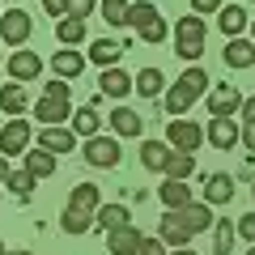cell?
Returning <instances> with one entry per match:
<instances>
[{
  "label": "cell",
  "instance_id": "1",
  "mask_svg": "<svg viewBox=\"0 0 255 255\" xmlns=\"http://www.w3.org/2000/svg\"><path fill=\"white\" fill-rule=\"evenodd\" d=\"M204 94H209V73H204V68H187V73L166 90V98H162V102H166V115H170V119H183V115H187V107H191L196 98H204Z\"/></svg>",
  "mask_w": 255,
  "mask_h": 255
},
{
  "label": "cell",
  "instance_id": "2",
  "mask_svg": "<svg viewBox=\"0 0 255 255\" xmlns=\"http://www.w3.org/2000/svg\"><path fill=\"white\" fill-rule=\"evenodd\" d=\"M204 17L200 13H187V17H179V30H174V55H183V60H200L204 55Z\"/></svg>",
  "mask_w": 255,
  "mask_h": 255
},
{
  "label": "cell",
  "instance_id": "3",
  "mask_svg": "<svg viewBox=\"0 0 255 255\" xmlns=\"http://www.w3.org/2000/svg\"><path fill=\"white\" fill-rule=\"evenodd\" d=\"M128 26H136V34L145 38V43H162L166 38V21H162V13H157L149 0H140V4L128 9Z\"/></svg>",
  "mask_w": 255,
  "mask_h": 255
},
{
  "label": "cell",
  "instance_id": "4",
  "mask_svg": "<svg viewBox=\"0 0 255 255\" xmlns=\"http://www.w3.org/2000/svg\"><path fill=\"white\" fill-rule=\"evenodd\" d=\"M81 157L94 166V170H115L119 157H124V149H119L115 136H102V132H98V136L85 140V153H81Z\"/></svg>",
  "mask_w": 255,
  "mask_h": 255
},
{
  "label": "cell",
  "instance_id": "5",
  "mask_svg": "<svg viewBox=\"0 0 255 255\" xmlns=\"http://www.w3.org/2000/svg\"><path fill=\"white\" fill-rule=\"evenodd\" d=\"M166 145L179 149V153H196L204 145V128H196L191 119H170L166 124Z\"/></svg>",
  "mask_w": 255,
  "mask_h": 255
},
{
  "label": "cell",
  "instance_id": "6",
  "mask_svg": "<svg viewBox=\"0 0 255 255\" xmlns=\"http://www.w3.org/2000/svg\"><path fill=\"white\" fill-rule=\"evenodd\" d=\"M30 30H34V21H30L26 9H9V13H0V38L9 47H21L30 38Z\"/></svg>",
  "mask_w": 255,
  "mask_h": 255
},
{
  "label": "cell",
  "instance_id": "7",
  "mask_svg": "<svg viewBox=\"0 0 255 255\" xmlns=\"http://www.w3.org/2000/svg\"><path fill=\"white\" fill-rule=\"evenodd\" d=\"M234 111H243V94L234 85H213L209 94V119H234Z\"/></svg>",
  "mask_w": 255,
  "mask_h": 255
},
{
  "label": "cell",
  "instance_id": "8",
  "mask_svg": "<svg viewBox=\"0 0 255 255\" xmlns=\"http://www.w3.org/2000/svg\"><path fill=\"white\" fill-rule=\"evenodd\" d=\"M26 145H30V124H26V119H9L4 132H0V153H4V157L26 153Z\"/></svg>",
  "mask_w": 255,
  "mask_h": 255
},
{
  "label": "cell",
  "instance_id": "9",
  "mask_svg": "<svg viewBox=\"0 0 255 255\" xmlns=\"http://www.w3.org/2000/svg\"><path fill=\"white\" fill-rule=\"evenodd\" d=\"M43 73V55L38 51H13L9 55V77L13 81H34Z\"/></svg>",
  "mask_w": 255,
  "mask_h": 255
},
{
  "label": "cell",
  "instance_id": "10",
  "mask_svg": "<svg viewBox=\"0 0 255 255\" xmlns=\"http://www.w3.org/2000/svg\"><path fill=\"white\" fill-rule=\"evenodd\" d=\"M204 140H213L217 149H234L238 140H243V128H238L234 119H213V124L204 128Z\"/></svg>",
  "mask_w": 255,
  "mask_h": 255
},
{
  "label": "cell",
  "instance_id": "11",
  "mask_svg": "<svg viewBox=\"0 0 255 255\" xmlns=\"http://www.w3.org/2000/svg\"><path fill=\"white\" fill-rule=\"evenodd\" d=\"M140 243H145V234H140L132 221H128L124 230H115V234H107V247H111V255H136L140 251Z\"/></svg>",
  "mask_w": 255,
  "mask_h": 255
},
{
  "label": "cell",
  "instance_id": "12",
  "mask_svg": "<svg viewBox=\"0 0 255 255\" xmlns=\"http://www.w3.org/2000/svg\"><path fill=\"white\" fill-rule=\"evenodd\" d=\"M157 238H162V243L170 247V251H179V247H187V243H191V230L179 221V213H170V209H166V217H162V230H157Z\"/></svg>",
  "mask_w": 255,
  "mask_h": 255
},
{
  "label": "cell",
  "instance_id": "13",
  "mask_svg": "<svg viewBox=\"0 0 255 255\" xmlns=\"http://www.w3.org/2000/svg\"><path fill=\"white\" fill-rule=\"evenodd\" d=\"M38 149H47V153H73L77 132H68V128H43L38 132Z\"/></svg>",
  "mask_w": 255,
  "mask_h": 255
},
{
  "label": "cell",
  "instance_id": "14",
  "mask_svg": "<svg viewBox=\"0 0 255 255\" xmlns=\"http://www.w3.org/2000/svg\"><path fill=\"white\" fill-rule=\"evenodd\" d=\"M234 200V174H209L204 179V204H230Z\"/></svg>",
  "mask_w": 255,
  "mask_h": 255
},
{
  "label": "cell",
  "instance_id": "15",
  "mask_svg": "<svg viewBox=\"0 0 255 255\" xmlns=\"http://www.w3.org/2000/svg\"><path fill=\"white\" fill-rule=\"evenodd\" d=\"M68 209L73 213H90V217H98L102 200H98V183H77L73 196H68Z\"/></svg>",
  "mask_w": 255,
  "mask_h": 255
},
{
  "label": "cell",
  "instance_id": "16",
  "mask_svg": "<svg viewBox=\"0 0 255 255\" xmlns=\"http://www.w3.org/2000/svg\"><path fill=\"white\" fill-rule=\"evenodd\" d=\"M170 213H179V221L191 230V234L217 226V221H213V204H187V209H170Z\"/></svg>",
  "mask_w": 255,
  "mask_h": 255
},
{
  "label": "cell",
  "instance_id": "17",
  "mask_svg": "<svg viewBox=\"0 0 255 255\" xmlns=\"http://www.w3.org/2000/svg\"><path fill=\"white\" fill-rule=\"evenodd\" d=\"M34 119H43V128H60L64 119H73V115H68V102L64 98H38L34 102Z\"/></svg>",
  "mask_w": 255,
  "mask_h": 255
},
{
  "label": "cell",
  "instance_id": "18",
  "mask_svg": "<svg viewBox=\"0 0 255 255\" xmlns=\"http://www.w3.org/2000/svg\"><path fill=\"white\" fill-rule=\"evenodd\" d=\"M170 153H174V149L166 145V140H145V145H140V166H145V170H162V174H166Z\"/></svg>",
  "mask_w": 255,
  "mask_h": 255
},
{
  "label": "cell",
  "instance_id": "19",
  "mask_svg": "<svg viewBox=\"0 0 255 255\" xmlns=\"http://www.w3.org/2000/svg\"><path fill=\"white\" fill-rule=\"evenodd\" d=\"M98 90L107 94V98H124V94L132 90V77H128L124 68H102V77H98Z\"/></svg>",
  "mask_w": 255,
  "mask_h": 255
},
{
  "label": "cell",
  "instance_id": "20",
  "mask_svg": "<svg viewBox=\"0 0 255 255\" xmlns=\"http://www.w3.org/2000/svg\"><path fill=\"white\" fill-rule=\"evenodd\" d=\"M124 51H128V47H124V43H115V38H98V43L90 47V60H94V64H102V68H115Z\"/></svg>",
  "mask_w": 255,
  "mask_h": 255
},
{
  "label": "cell",
  "instance_id": "21",
  "mask_svg": "<svg viewBox=\"0 0 255 255\" xmlns=\"http://www.w3.org/2000/svg\"><path fill=\"white\" fill-rule=\"evenodd\" d=\"M217 26L226 30L230 38H238L247 30V9L243 4H221V13H217Z\"/></svg>",
  "mask_w": 255,
  "mask_h": 255
},
{
  "label": "cell",
  "instance_id": "22",
  "mask_svg": "<svg viewBox=\"0 0 255 255\" xmlns=\"http://www.w3.org/2000/svg\"><path fill=\"white\" fill-rule=\"evenodd\" d=\"M51 68H55V77H81L85 73V55L81 51H55Z\"/></svg>",
  "mask_w": 255,
  "mask_h": 255
},
{
  "label": "cell",
  "instance_id": "23",
  "mask_svg": "<svg viewBox=\"0 0 255 255\" xmlns=\"http://www.w3.org/2000/svg\"><path fill=\"white\" fill-rule=\"evenodd\" d=\"M162 85H166L162 68H140V73H136V81H132V90H136L140 98H157V94H162Z\"/></svg>",
  "mask_w": 255,
  "mask_h": 255
},
{
  "label": "cell",
  "instance_id": "24",
  "mask_svg": "<svg viewBox=\"0 0 255 255\" xmlns=\"http://www.w3.org/2000/svg\"><path fill=\"white\" fill-rule=\"evenodd\" d=\"M162 204H166V209H187V204H191V187L183 179H166L162 183Z\"/></svg>",
  "mask_w": 255,
  "mask_h": 255
},
{
  "label": "cell",
  "instance_id": "25",
  "mask_svg": "<svg viewBox=\"0 0 255 255\" xmlns=\"http://www.w3.org/2000/svg\"><path fill=\"white\" fill-rule=\"evenodd\" d=\"M94 221H98L102 234H115V230H124V226H128V209H124V204H102Z\"/></svg>",
  "mask_w": 255,
  "mask_h": 255
},
{
  "label": "cell",
  "instance_id": "26",
  "mask_svg": "<svg viewBox=\"0 0 255 255\" xmlns=\"http://www.w3.org/2000/svg\"><path fill=\"white\" fill-rule=\"evenodd\" d=\"M111 128H115L119 136H140V128H145V124H140V115H136V111L115 107V111H111Z\"/></svg>",
  "mask_w": 255,
  "mask_h": 255
},
{
  "label": "cell",
  "instance_id": "27",
  "mask_svg": "<svg viewBox=\"0 0 255 255\" xmlns=\"http://www.w3.org/2000/svg\"><path fill=\"white\" fill-rule=\"evenodd\" d=\"M251 60H255V47L247 38H230L226 43V64L230 68H251Z\"/></svg>",
  "mask_w": 255,
  "mask_h": 255
},
{
  "label": "cell",
  "instance_id": "28",
  "mask_svg": "<svg viewBox=\"0 0 255 255\" xmlns=\"http://www.w3.org/2000/svg\"><path fill=\"white\" fill-rule=\"evenodd\" d=\"M0 111L9 119H17L21 111H26V90H21V85H0Z\"/></svg>",
  "mask_w": 255,
  "mask_h": 255
},
{
  "label": "cell",
  "instance_id": "29",
  "mask_svg": "<svg viewBox=\"0 0 255 255\" xmlns=\"http://www.w3.org/2000/svg\"><path fill=\"white\" fill-rule=\"evenodd\" d=\"M98 128H102V115H98L94 107H81V111H77V119H73V132H77V136L90 140V136H98Z\"/></svg>",
  "mask_w": 255,
  "mask_h": 255
},
{
  "label": "cell",
  "instance_id": "30",
  "mask_svg": "<svg viewBox=\"0 0 255 255\" xmlns=\"http://www.w3.org/2000/svg\"><path fill=\"white\" fill-rule=\"evenodd\" d=\"M191 170H196V153H179V149H174L170 162H166V179H183L187 183Z\"/></svg>",
  "mask_w": 255,
  "mask_h": 255
},
{
  "label": "cell",
  "instance_id": "31",
  "mask_svg": "<svg viewBox=\"0 0 255 255\" xmlns=\"http://www.w3.org/2000/svg\"><path fill=\"white\" fill-rule=\"evenodd\" d=\"M26 170L34 174V179H47V174H55V153H47V149H34V153H26Z\"/></svg>",
  "mask_w": 255,
  "mask_h": 255
},
{
  "label": "cell",
  "instance_id": "32",
  "mask_svg": "<svg viewBox=\"0 0 255 255\" xmlns=\"http://www.w3.org/2000/svg\"><path fill=\"white\" fill-rule=\"evenodd\" d=\"M55 34H60L64 47H77V43H85V21L81 17H64L60 26H55Z\"/></svg>",
  "mask_w": 255,
  "mask_h": 255
},
{
  "label": "cell",
  "instance_id": "33",
  "mask_svg": "<svg viewBox=\"0 0 255 255\" xmlns=\"http://www.w3.org/2000/svg\"><path fill=\"white\" fill-rule=\"evenodd\" d=\"M234 238H238L234 221H217V226H213V255H230Z\"/></svg>",
  "mask_w": 255,
  "mask_h": 255
},
{
  "label": "cell",
  "instance_id": "34",
  "mask_svg": "<svg viewBox=\"0 0 255 255\" xmlns=\"http://www.w3.org/2000/svg\"><path fill=\"white\" fill-rule=\"evenodd\" d=\"M34 183H38V179H34V174H30V170H13L4 187H9L13 196H17V200H30V196H34Z\"/></svg>",
  "mask_w": 255,
  "mask_h": 255
},
{
  "label": "cell",
  "instance_id": "35",
  "mask_svg": "<svg viewBox=\"0 0 255 255\" xmlns=\"http://www.w3.org/2000/svg\"><path fill=\"white\" fill-rule=\"evenodd\" d=\"M98 9H102V21H107V26H128V9H132V4H128V0H102Z\"/></svg>",
  "mask_w": 255,
  "mask_h": 255
},
{
  "label": "cell",
  "instance_id": "36",
  "mask_svg": "<svg viewBox=\"0 0 255 255\" xmlns=\"http://www.w3.org/2000/svg\"><path fill=\"white\" fill-rule=\"evenodd\" d=\"M60 226H64V234H85V230L94 226V217H90V213H73V209H64Z\"/></svg>",
  "mask_w": 255,
  "mask_h": 255
},
{
  "label": "cell",
  "instance_id": "37",
  "mask_svg": "<svg viewBox=\"0 0 255 255\" xmlns=\"http://www.w3.org/2000/svg\"><path fill=\"white\" fill-rule=\"evenodd\" d=\"M43 98H64V102H68V98H73V90H68V81H64V77H55V81L43 85Z\"/></svg>",
  "mask_w": 255,
  "mask_h": 255
},
{
  "label": "cell",
  "instance_id": "38",
  "mask_svg": "<svg viewBox=\"0 0 255 255\" xmlns=\"http://www.w3.org/2000/svg\"><path fill=\"white\" fill-rule=\"evenodd\" d=\"M234 230H238V238H243V243H251V247H255V213L238 217V221H234Z\"/></svg>",
  "mask_w": 255,
  "mask_h": 255
},
{
  "label": "cell",
  "instance_id": "39",
  "mask_svg": "<svg viewBox=\"0 0 255 255\" xmlns=\"http://www.w3.org/2000/svg\"><path fill=\"white\" fill-rule=\"evenodd\" d=\"M43 9L51 13V17L64 21V17H68V9H73V0H43Z\"/></svg>",
  "mask_w": 255,
  "mask_h": 255
},
{
  "label": "cell",
  "instance_id": "40",
  "mask_svg": "<svg viewBox=\"0 0 255 255\" xmlns=\"http://www.w3.org/2000/svg\"><path fill=\"white\" fill-rule=\"evenodd\" d=\"M94 4H102V0H73V9H68V17H90V13H94Z\"/></svg>",
  "mask_w": 255,
  "mask_h": 255
},
{
  "label": "cell",
  "instance_id": "41",
  "mask_svg": "<svg viewBox=\"0 0 255 255\" xmlns=\"http://www.w3.org/2000/svg\"><path fill=\"white\" fill-rule=\"evenodd\" d=\"M136 255H170V251H166V243H162V238H145Z\"/></svg>",
  "mask_w": 255,
  "mask_h": 255
},
{
  "label": "cell",
  "instance_id": "42",
  "mask_svg": "<svg viewBox=\"0 0 255 255\" xmlns=\"http://www.w3.org/2000/svg\"><path fill=\"white\" fill-rule=\"evenodd\" d=\"M191 13H221V0H191Z\"/></svg>",
  "mask_w": 255,
  "mask_h": 255
},
{
  "label": "cell",
  "instance_id": "43",
  "mask_svg": "<svg viewBox=\"0 0 255 255\" xmlns=\"http://www.w3.org/2000/svg\"><path fill=\"white\" fill-rule=\"evenodd\" d=\"M243 145H247V153L255 157V124H247V128H243Z\"/></svg>",
  "mask_w": 255,
  "mask_h": 255
},
{
  "label": "cell",
  "instance_id": "44",
  "mask_svg": "<svg viewBox=\"0 0 255 255\" xmlns=\"http://www.w3.org/2000/svg\"><path fill=\"white\" fill-rule=\"evenodd\" d=\"M243 115H247V124H255V98H243Z\"/></svg>",
  "mask_w": 255,
  "mask_h": 255
},
{
  "label": "cell",
  "instance_id": "45",
  "mask_svg": "<svg viewBox=\"0 0 255 255\" xmlns=\"http://www.w3.org/2000/svg\"><path fill=\"white\" fill-rule=\"evenodd\" d=\"M9 174H13L9 170V157H0V183H9Z\"/></svg>",
  "mask_w": 255,
  "mask_h": 255
},
{
  "label": "cell",
  "instance_id": "46",
  "mask_svg": "<svg viewBox=\"0 0 255 255\" xmlns=\"http://www.w3.org/2000/svg\"><path fill=\"white\" fill-rule=\"evenodd\" d=\"M170 255H196V251H191V247H179V251H170Z\"/></svg>",
  "mask_w": 255,
  "mask_h": 255
},
{
  "label": "cell",
  "instance_id": "47",
  "mask_svg": "<svg viewBox=\"0 0 255 255\" xmlns=\"http://www.w3.org/2000/svg\"><path fill=\"white\" fill-rule=\"evenodd\" d=\"M9 255H30V251H9Z\"/></svg>",
  "mask_w": 255,
  "mask_h": 255
},
{
  "label": "cell",
  "instance_id": "48",
  "mask_svg": "<svg viewBox=\"0 0 255 255\" xmlns=\"http://www.w3.org/2000/svg\"><path fill=\"white\" fill-rule=\"evenodd\" d=\"M0 255H9V251H4V243H0Z\"/></svg>",
  "mask_w": 255,
  "mask_h": 255
},
{
  "label": "cell",
  "instance_id": "49",
  "mask_svg": "<svg viewBox=\"0 0 255 255\" xmlns=\"http://www.w3.org/2000/svg\"><path fill=\"white\" fill-rule=\"evenodd\" d=\"M247 255H255V247H247Z\"/></svg>",
  "mask_w": 255,
  "mask_h": 255
},
{
  "label": "cell",
  "instance_id": "50",
  "mask_svg": "<svg viewBox=\"0 0 255 255\" xmlns=\"http://www.w3.org/2000/svg\"><path fill=\"white\" fill-rule=\"evenodd\" d=\"M251 38H255V21H251Z\"/></svg>",
  "mask_w": 255,
  "mask_h": 255
},
{
  "label": "cell",
  "instance_id": "51",
  "mask_svg": "<svg viewBox=\"0 0 255 255\" xmlns=\"http://www.w3.org/2000/svg\"><path fill=\"white\" fill-rule=\"evenodd\" d=\"M251 68H255V60H251Z\"/></svg>",
  "mask_w": 255,
  "mask_h": 255
},
{
  "label": "cell",
  "instance_id": "52",
  "mask_svg": "<svg viewBox=\"0 0 255 255\" xmlns=\"http://www.w3.org/2000/svg\"><path fill=\"white\" fill-rule=\"evenodd\" d=\"M251 4H255V0H251Z\"/></svg>",
  "mask_w": 255,
  "mask_h": 255
},
{
  "label": "cell",
  "instance_id": "53",
  "mask_svg": "<svg viewBox=\"0 0 255 255\" xmlns=\"http://www.w3.org/2000/svg\"><path fill=\"white\" fill-rule=\"evenodd\" d=\"M251 191H255V187H251Z\"/></svg>",
  "mask_w": 255,
  "mask_h": 255
}]
</instances>
